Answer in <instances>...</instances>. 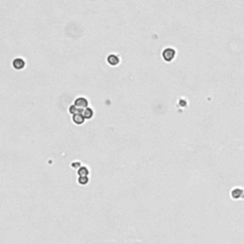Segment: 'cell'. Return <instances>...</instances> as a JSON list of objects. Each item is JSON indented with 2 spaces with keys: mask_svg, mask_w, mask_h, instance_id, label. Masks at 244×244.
<instances>
[{
  "mask_svg": "<svg viewBox=\"0 0 244 244\" xmlns=\"http://www.w3.org/2000/svg\"><path fill=\"white\" fill-rule=\"evenodd\" d=\"M77 174L79 176H88L89 175V170H88V168L87 167H80L78 169V171H77Z\"/></svg>",
  "mask_w": 244,
  "mask_h": 244,
  "instance_id": "ba28073f",
  "label": "cell"
},
{
  "mask_svg": "<svg viewBox=\"0 0 244 244\" xmlns=\"http://www.w3.org/2000/svg\"><path fill=\"white\" fill-rule=\"evenodd\" d=\"M72 167L73 169H79L80 168V163L79 162H73V163H72Z\"/></svg>",
  "mask_w": 244,
  "mask_h": 244,
  "instance_id": "8fae6325",
  "label": "cell"
},
{
  "mask_svg": "<svg viewBox=\"0 0 244 244\" xmlns=\"http://www.w3.org/2000/svg\"><path fill=\"white\" fill-rule=\"evenodd\" d=\"M107 61L110 65H112V66H116L119 63V58L116 54H110L107 57Z\"/></svg>",
  "mask_w": 244,
  "mask_h": 244,
  "instance_id": "8992f818",
  "label": "cell"
},
{
  "mask_svg": "<svg viewBox=\"0 0 244 244\" xmlns=\"http://www.w3.org/2000/svg\"><path fill=\"white\" fill-rule=\"evenodd\" d=\"M231 195L234 199H244V190L242 188H234L231 192Z\"/></svg>",
  "mask_w": 244,
  "mask_h": 244,
  "instance_id": "3957f363",
  "label": "cell"
},
{
  "mask_svg": "<svg viewBox=\"0 0 244 244\" xmlns=\"http://www.w3.org/2000/svg\"><path fill=\"white\" fill-rule=\"evenodd\" d=\"M13 66L16 70H21L25 66V61L22 58H15L13 61Z\"/></svg>",
  "mask_w": 244,
  "mask_h": 244,
  "instance_id": "5b68a950",
  "label": "cell"
},
{
  "mask_svg": "<svg viewBox=\"0 0 244 244\" xmlns=\"http://www.w3.org/2000/svg\"><path fill=\"white\" fill-rule=\"evenodd\" d=\"M69 112L73 116V115H77V114H78V112H80V111H79V110H78L77 107H76V106H74V105H72V106H70V107H69Z\"/></svg>",
  "mask_w": 244,
  "mask_h": 244,
  "instance_id": "9c48e42d",
  "label": "cell"
},
{
  "mask_svg": "<svg viewBox=\"0 0 244 244\" xmlns=\"http://www.w3.org/2000/svg\"><path fill=\"white\" fill-rule=\"evenodd\" d=\"M162 56L166 61H172L175 56V51L172 48H167L163 51Z\"/></svg>",
  "mask_w": 244,
  "mask_h": 244,
  "instance_id": "7a4b0ae2",
  "label": "cell"
},
{
  "mask_svg": "<svg viewBox=\"0 0 244 244\" xmlns=\"http://www.w3.org/2000/svg\"><path fill=\"white\" fill-rule=\"evenodd\" d=\"M82 114H83L84 117H85V119H90L93 116V111L91 108H87V109H85L83 111Z\"/></svg>",
  "mask_w": 244,
  "mask_h": 244,
  "instance_id": "52a82bcc",
  "label": "cell"
},
{
  "mask_svg": "<svg viewBox=\"0 0 244 244\" xmlns=\"http://www.w3.org/2000/svg\"><path fill=\"white\" fill-rule=\"evenodd\" d=\"M78 182L81 185H86L89 182V177L88 176H79L78 177Z\"/></svg>",
  "mask_w": 244,
  "mask_h": 244,
  "instance_id": "30bf717a",
  "label": "cell"
},
{
  "mask_svg": "<svg viewBox=\"0 0 244 244\" xmlns=\"http://www.w3.org/2000/svg\"><path fill=\"white\" fill-rule=\"evenodd\" d=\"M84 120H85V117H84L82 112H78L77 115L73 116V121L77 125H81L84 123Z\"/></svg>",
  "mask_w": 244,
  "mask_h": 244,
  "instance_id": "277c9868",
  "label": "cell"
},
{
  "mask_svg": "<svg viewBox=\"0 0 244 244\" xmlns=\"http://www.w3.org/2000/svg\"><path fill=\"white\" fill-rule=\"evenodd\" d=\"M88 104H89V102L85 97H78L74 100V106H76L81 112H83V111L85 109L89 108Z\"/></svg>",
  "mask_w": 244,
  "mask_h": 244,
  "instance_id": "6da1fadb",
  "label": "cell"
}]
</instances>
